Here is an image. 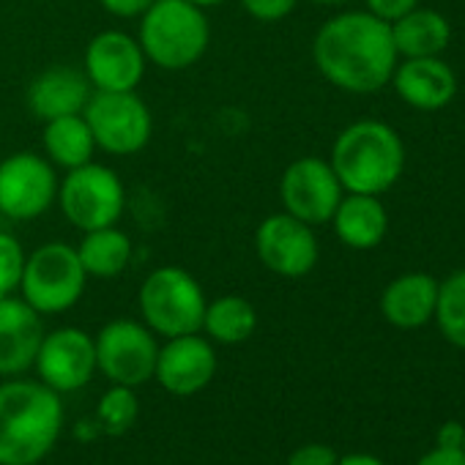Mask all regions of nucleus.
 Returning a JSON list of instances; mask_svg holds the SVG:
<instances>
[{"instance_id":"nucleus-17","label":"nucleus","mask_w":465,"mask_h":465,"mask_svg":"<svg viewBox=\"0 0 465 465\" xmlns=\"http://www.w3.org/2000/svg\"><path fill=\"white\" fill-rule=\"evenodd\" d=\"M397 96L413 110L435 113L443 110L457 94V74L440 55L435 58H405L391 74Z\"/></svg>"},{"instance_id":"nucleus-11","label":"nucleus","mask_w":465,"mask_h":465,"mask_svg":"<svg viewBox=\"0 0 465 465\" xmlns=\"http://www.w3.org/2000/svg\"><path fill=\"white\" fill-rule=\"evenodd\" d=\"M280 200L285 211L307 224H326L331 222L340 200L342 183L331 164L318 156H302L288 164L280 181Z\"/></svg>"},{"instance_id":"nucleus-26","label":"nucleus","mask_w":465,"mask_h":465,"mask_svg":"<svg viewBox=\"0 0 465 465\" xmlns=\"http://www.w3.org/2000/svg\"><path fill=\"white\" fill-rule=\"evenodd\" d=\"M137 413H140V400L132 386L113 383L96 405V416L110 435H124L137 421Z\"/></svg>"},{"instance_id":"nucleus-4","label":"nucleus","mask_w":465,"mask_h":465,"mask_svg":"<svg viewBox=\"0 0 465 465\" xmlns=\"http://www.w3.org/2000/svg\"><path fill=\"white\" fill-rule=\"evenodd\" d=\"M208 42V20L189 0H153L143 15L140 47L159 69H189L203 58Z\"/></svg>"},{"instance_id":"nucleus-7","label":"nucleus","mask_w":465,"mask_h":465,"mask_svg":"<svg viewBox=\"0 0 465 465\" xmlns=\"http://www.w3.org/2000/svg\"><path fill=\"white\" fill-rule=\"evenodd\" d=\"M83 118L91 126L94 143L115 156L137 153L153 134V118L134 91H96Z\"/></svg>"},{"instance_id":"nucleus-34","label":"nucleus","mask_w":465,"mask_h":465,"mask_svg":"<svg viewBox=\"0 0 465 465\" xmlns=\"http://www.w3.org/2000/svg\"><path fill=\"white\" fill-rule=\"evenodd\" d=\"M337 465H386V462L370 451H351V454H342L337 460Z\"/></svg>"},{"instance_id":"nucleus-35","label":"nucleus","mask_w":465,"mask_h":465,"mask_svg":"<svg viewBox=\"0 0 465 465\" xmlns=\"http://www.w3.org/2000/svg\"><path fill=\"white\" fill-rule=\"evenodd\" d=\"M189 4H194L197 9H211V6H219L222 0H189Z\"/></svg>"},{"instance_id":"nucleus-8","label":"nucleus","mask_w":465,"mask_h":465,"mask_svg":"<svg viewBox=\"0 0 465 465\" xmlns=\"http://www.w3.org/2000/svg\"><path fill=\"white\" fill-rule=\"evenodd\" d=\"M58 203L66 219L80 230L110 227L121 219L126 192L121 178L104 164H83L69 170L66 181L58 186Z\"/></svg>"},{"instance_id":"nucleus-2","label":"nucleus","mask_w":465,"mask_h":465,"mask_svg":"<svg viewBox=\"0 0 465 465\" xmlns=\"http://www.w3.org/2000/svg\"><path fill=\"white\" fill-rule=\"evenodd\" d=\"M61 394L42 381L15 378L0 386V465H36L61 438Z\"/></svg>"},{"instance_id":"nucleus-24","label":"nucleus","mask_w":465,"mask_h":465,"mask_svg":"<svg viewBox=\"0 0 465 465\" xmlns=\"http://www.w3.org/2000/svg\"><path fill=\"white\" fill-rule=\"evenodd\" d=\"M45 148H47V156L66 167V170H74V167H83L91 162L94 156V134H91V126L88 121L80 115H66V118H55V121H47L45 126Z\"/></svg>"},{"instance_id":"nucleus-9","label":"nucleus","mask_w":465,"mask_h":465,"mask_svg":"<svg viewBox=\"0 0 465 465\" xmlns=\"http://www.w3.org/2000/svg\"><path fill=\"white\" fill-rule=\"evenodd\" d=\"M94 345L96 370H102L110 383L137 389L153 378L159 345L148 326L129 318L110 321L107 326H102Z\"/></svg>"},{"instance_id":"nucleus-10","label":"nucleus","mask_w":465,"mask_h":465,"mask_svg":"<svg viewBox=\"0 0 465 465\" xmlns=\"http://www.w3.org/2000/svg\"><path fill=\"white\" fill-rule=\"evenodd\" d=\"M58 197L53 164L31 151L12 153L0 162V213L9 219H36Z\"/></svg>"},{"instance_id":"nucleus-21","label":"nucleus","mask_w":465,"mask_h":465,"mask_svg":"<svg viewBox=\"0 0 465 465\" xmlns=\"http://www.w3.org/2000/svg\"><path fill=\"white\" fill-rule=\"evenodd\" d=\"M400 58H435L451 42V25L432 9H411L400 20L389 23Z\"/></svg>"},{"instance_id":"nucleus-3","label":"nucleus","mask_w":465,"mask_h":465,"mask_svg":"<svg viewBox=\"0 0 465 465\" xmlns=\"http://www.w3.org/2000/svg\"><path fill=\"white\" fill-rule=\"evenodd\" d=\"M329 164L342 189L381 197L405 170V145L389 124L356 121L337 134Z\"/></svg>"},{"instance_id":"nucleus-15","label":"nucleus","mask_w":465,"mask_h":465,"mask_svg":"<svg viewBox=\"0 0 465 465\" xmlns=\"http://www.w3.org/2000/svg\"><path fill=\"white\" fill-rule=\"evenodd\" d=\"M145 72L140 42L121 31L99 34L85 50V74L96 91H134Z\"/></svg>"},{"instance_id":"nucleus-20","label":"nucleus","mask_w":465,"mask_h":465,"mask_svg":"<svg viewBox=\"0 0 465 465\" xmlns=\"http://www.w3.org/2000/svg\"><path fill=\"white\" fill-rule=\"evenodd\" d=\"M334 232L337 239L351 250H375L389 230V213L386 205L378 200V194H342L334 216Z\"/></svg>"},{"instance_id":"nucleus-32","label":"nucleus","mask_w":465,"mask_h":465,"mask_svg":"<svg viewBox=\"0 0 465 465\" xmlns=\"http://www.w3.org/2000/svg\"><path fill=\"white\" fill-rule=\"evenodd\" d=\"M416 465H465V454L460 449H440V446H435V449L424 451L416 460Z\"/></svg>"},{"instance_id":"nucleus-18","label":"nucleus","mask_w":465,"mask_h":465,"mask_svg":"<svg viewBox=\"0 0 465 465\" xmlns=\"http://www.w3.org/2000/svg\"><path fill=\"white\" fill-rule=\"evenodd\" d=\"M91 99V80L74 66H53L28 88V107L39 121L80 115Z\"/></svg>"},{"instance_id":"nucleus-19","label":"nucleus","mask_w":465,"mask_h":465,"mask_svg":"<svg viewBox=\"0 0 465 465\" xmlns=\"http://www.w3.org/2000/svg\"><path fill=\"white\" fill-rule=\"evenodd\" d=\"M438 302V280L421 272L391 280L381 296V312L394 329H421L432 321Z\"/></svg>"},{"instance_id":"nucleus-1","label":"nucleus","mask_w":465,"mask_h":465,"mask_svg":"<svg viewBox=\"0 0 465 465\" xmlns=\"http://www.w3.org/2000/svg\"><path fill=\"white\" fill-rule=\"evenodd\" d=\"M318 72L348 94H378L391 83L397 47L391 25L370 12H345L321 25L312 42Z\"/></svg>"},{"instance_id":"nucleus-22","label":"nucleus","mask_w":465,"mask_h":465,"mask_svg":"<svg viewBox=\"0 0 465 465\" xmlns=\"http://www.w3.org/2000/svg\"><path fill=\"white\" fill-rule=\"evenodd\" d=\"M77 258H80L85 274H91V277H102V280L118 277L132 261V242L115 224L88 230L80 250H77Z\"/></svg>"},{"instance_id":"nucleus-36","label":"nucleus","mask_w":465,"mask_h":465,"mask_svg":"<svg viewBox=\"0 0 465 465\" xmlns=\"http://www.w3.org/2000/svg\"><path fill=\"white\" fill-rule=\"evenodd\" d=\"M315 4H345V0H315Z\"/></svg>"},{"instance_id":"nucleus-37","label":"nucleus","mask_w":465,"mask_h":465,"mask_svg":"<svg viewBox=\"0 0 465 465\" xmlns=\"http://www.w3.org/2000/svg\"><path fill=\"white\" fill-rule=\"evenodd\" d=\"M462 454H465V438H462Z\"/></svg>"},{"instance_id":"nucleus-31","label":"nucleus","mask_w":465,"mask_h":465,"mask_svg":"<svg viewBox=\"0 0 465 465\" xmlns=\"http://www.w3.org/2000/svg\"><path fill=\"white\" fill-rule=\"evenodd\" d=\"M99 4L104 6V12L115 15V17H140L148 12V6L153 4V0H99Z\"/></svg>"},{"instance_id":"nucleus-12","label":"nucleus","mask_w":465,"mask_h":465,"mask_svg":"<svg viewBox=\"0 0 465 465\" xmlns=\"http://www.w3.org/2000/svg\"><path fill=\"white\" fill-rule=\"evenodd\" d=\"M255 250L261 263L288 280L307 277L321 258L318 239L312 232V224L291 216L288 211L272 213L258 224L255 232Z\"/></svg>"},{"instance_id":"nucleus-27","label":"nucleus","mask_w":465,"mask_h":465,"mask_svg":"<svg viewBox=\"0 0 465 465\" xmlns=\"http://www.w3.org/2000/svg\"><path fill=\"white\" fill-rule=\"evenodd\" d=\"M23 272H25V252L20 242L9 236V232H0V299L20 291Z\"/></svg>"},{"instance_id":"nucleus-25","label":"nucleus","mask_w":465,"mask_h":465,"mask_svg":"<svg viewBox=\"0 0 465 465\" xmlns=\"http://www.w3.org/2000/svg\"><path fill=\"white\" fill-rule=\"evenodd\" d=\"M432 321L438 323L446 342L465 351V269L438 282V302H435Z\"/></svg>"},{"instance_id":"nucleus-33","label":"nucleus","mask_w":465,"mask_h":465,"mask_svg":"<svg viewBox=\"0 0 465 465\" xmlns=\"http://www.w3.org/2000/svg\"><path fill=\"white\" fill-rule=\"evenodd\" d=\"M462 438H465V424L460 421H443L435 435V446L440 449H460L462 451Z\"/></svg>"},{"instance_id":"nucleus-6","label":"nucleus","mask_w":465,"mask_h":465,"mask_svg":"<svg viewBox=\"0 0 465 465\" xmlns=\"http://www.w3.org/2000/svg\"><path fill=\"white\" fill-rule=\"evenodd\" d=\"M85 280L88 274L77 258V250L64 242H53L39 247L25 261L20 291L39 315H58L80 302Z\"/></svg>"},{"instance_id":"nucleus-16","label":"nucleus","mask_w":465,"mask_h":465,"mask_svg":"<svg viewBox=\"0 0 465 465\" xmlns=\"http://www.w3.org/2000/svg\"><path fill=\"white\" fill-rule=\"evenodd\" d=\"M42 340V315L25 299H0V375L15 378L31 370Z\"/></svg>"},{"instance_id":"nucleus-23","label":"nucleus","mask_w":465,"mask_h":465,"mask_svg":"<svg viewBox=\"0 0 465 465\" xmlns=\"http://www.w3.org/2000/svg\"><path fill=\"white\" fill-rule=\"evenodd\" d=\"M255 329H258V312L242 296H222L205 304L203 331L213 342L239 345V342H247L255 334Z\"/></svg>"},{"instance_id":"nucleus-5","label":"nucleus","mask_w":465,"mask_h":465,"mask_svg":"<svg viewBox=\"0 0 465 465\" xmlns=\"http://www.w3.org/2000/svg\"><path fill=\"white\" fill-rule=\"evenodd\" d=\"M205 304L208 302L200 282L178 266H162L151 272L140 288L145 326L167 340L203 331Z\"/></svg>"},{"instance_id":"nucleus-13","label":"nucleus","mask_w":465,"mask_h":465,"mask_svg":"<svg viewBox=\"0 0 465 465\" xmlns=\"http://www.w3.org/2000/svg\"><path fill=\"white\" fill-rule=\"evenodd\" d=\"M34 367L39 372V381L47 383L53 391H77L88 386L96 372V345L83 329H55L45 334Z\"/></svg>"},{"instance_id":"nucleus-28","label":"nucleus","mask_w":465,"mask_h":465,"mask_svg":"<svg viewBox=\"0 0 465 465\" xmlns=\"http://www.w3.org/2000/svg\"><path fill=\"white\" fill-rule=\"evenodd\" d=\"M242 6L261 23H277L296 9V0H242Z\"/></svg>"},{"instance_id":"nucleus-29","label":"nucleus","mask_w":465,"mask_h":465,"mask_svg":"<svg viewBox=\"0 0 465 465\" xmlns=\"http://www.w3.org/2000/svg\"><path fill=\"white\" fill-rule=\"evenodd\" d=\"M340 454L329 443H302L291 451L288 465H337Z\"/></svg>"},{"instance_id":"nucleus-14","label":"nucleus","mask_w":465,"mask_h":465,"mask_svg":"<svg viewBox=\"0 0 465 465\" xmlns=\"http://www.w3.org/2000/svg\"><path fill=\"white\" fill-rule=\"evenodd\" d=\"M216 375V351L213 345L197 334L170 337L156 356L153 378L159 386L175 397L200 394Z\"/></svg>"},{"instance_id":"nucleus-30","label":"nucleus","mask_w":465,"mask_h":465,"mask_svg":"<svg viewBox=\"0 0 465 465\" xmlns=\"http://www.w3.org/2000/svg\"><path fill=\"white\" fill-rule=\"evenodd\" d=\"M364 4H367L370 15L381 17L383 23H394L402 15H408L411 9H416L419 0H364Z\"/></svg>"}]
</instances>
